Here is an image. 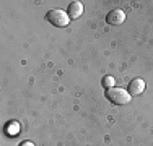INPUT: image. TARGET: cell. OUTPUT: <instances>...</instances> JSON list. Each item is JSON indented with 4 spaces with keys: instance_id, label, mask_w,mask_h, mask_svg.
<instances>
[{
    "instance_id": "cell-4",
    "label": "cell",
    "mask_w": 153,
    "mask_h": 146,
    "mask_svg": "<svg viewBox=\"0 0 153 146\" xmlns=\"http://www.w3.org/2000/svg\"><path fill=\"white\" fill-rule=\"evenodd\" d=\"M145 91V81L142 78H135L129 83V88H127V93L130 96H140Z\"/></svg>"
},
{
    "instance_id": "cell-2",
    "label": "cell",
    "mask_w": 153,
    "mask_h": 146,
    "mask_svg": "<svg viewBox=\"0 0 153 146\" xmlns=\"http://www.w3.org/2000/svg\"><path fill=\"white\" fill-rule=\"evenodd\" d=\"M46 20L49 21L51 24L57 26V28H64V26H67V24H68L70 18H68V15L65 13L64 10H57V8H54V10H49V12H47Z\"/></svg>"
},
{
    "instance_id": "cell-6",
    "label": "cell",
    "mask_w": 153,
    "mask_h": 146,
    "mask_svg": "<svg viewBox=\"0 0 153 146\" xmlns=\"http://www.w3.org/2000/svg\"><path fill=\"white\" fill-rule=\"evenodd\" d=\"M5 133L8 135V136H16V135L20 133V125H18V122H10V123H7Z\"/></svg>"
},
{
    "instance_id": "cell-8",
    "label": "cell",
    "mask_w": 153,
    "mask_h": 146,
    "mask_svg": "<svg viewBox=\"0 0 153 146\" xmlns=\"http://www.w3.org/2000/svg\"><path fill=\"white\" fill-rule=\"evenodd\" d=\"M20 146H34V145H33L31 141H23V143H21Z\"/></svg>"
},
{
    "instance_id": "cell-7",
    "label": "cell",
    "mask_w": 153,
    "mask_h": 146,
    "mask_svg": "<svg viewBox=\"0 0 153 146\" xmlns=\"http://www.w3.org/2000/svg\"><path fill=\"white\" fill-rule=\"evenodd\" d=\"M103 85L108 88H114V78H112V76H104L103 78Z\"/></svg>"
},
{
    "instance_id": "cell-1",
    "label": "cell",
    "mask_w": 153,
    "mask_h": 146,
    "mask_svg": "<svg viewBox=\"0 0 153 146\" xmlns=\"http://www.w3.org/2000/svg\"><path fill=\"white\" fill-rule=\"evenodd\" d=\"M106 97L116 105H126V104H129V101L132 96H130L124 88H116L114 86V88L106 89Z\"/></svg>"
},
{
    "instance_id": "cell-5",
    "label": "cell",
    "mask_w": 153,
    "mask_h": 146,
    "mask_svg": "<svg viewBox=\"0 0 153 146\" xmlns=\"http://www.w3.org/2000/svg\"><path fill=\"white\" fill-rule=\"evenodd\" d=\"M83 13V5L80 2H72L70 5H68V10H67V15L68 18H72V20H76V18H80Z\"/></svg>"
},
{
    "instance_id": "cell-3",
    "label": "cell",
    "mask_w": 153,
    "mask_h": 146,
    "mask_svg": "<svg viewBox=\"0 0 153 146\" xmlns=\"http://www.w3.org/2000/svg\"><path fill=\"white\" fill-rule=\"evenodd\" d=\"M124 20H126V13H124L121 8L111 10V12L108 13V16H106L108 24H112V26H119V24H122Z\"/></svg>"
}]
</instances>
